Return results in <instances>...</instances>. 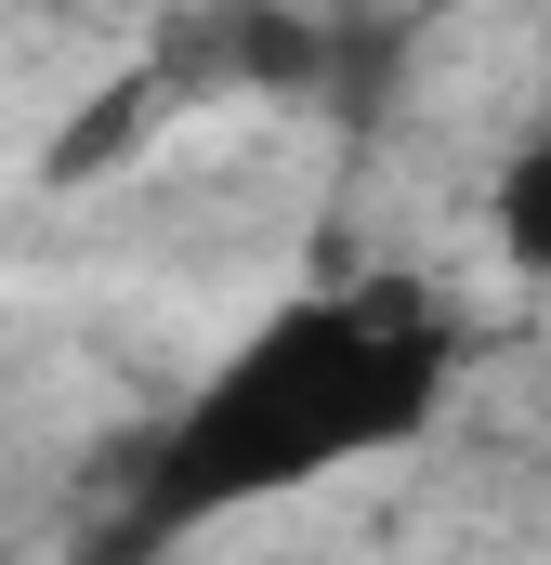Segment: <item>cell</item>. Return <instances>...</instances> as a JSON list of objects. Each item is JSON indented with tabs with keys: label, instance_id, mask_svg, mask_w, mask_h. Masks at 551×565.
<instances>
[{
	"label": "cell",
	"instance_id": "2",
	"mask_svg": "<svg viewBox=\"0 0 551 565\" xmlns=\"http://www.w3.org/2000/svg\"><path fill=\"white\" fill-rule=\"evenodd\" d=\"M473 224H486V264H499L512 289H551V119H526V132L486 158Z\"/></svg>",
	"mask_w": 551,
	"mask_h": 565
},
{
	"label": "cell",
	"instance_id": "1",
	"mask_svg": "<svg viewBox=\"0 0 551 565\" xmlns=\"http://www.w3.org/2000/svg\"><path fill=\"white\" fill-rule=\"evenodd\" d=\"M460 382V329L446 302L408 277H355V289H302L250 316L144 434L132 473V526L144 540H197L237 526L263 500H315L368 460H395L408 434H433Z\"/></svg>",
	"mask_w": 551,
	"mask_h": 565
},
{
	"label": "cell",
	"instance_id": "3",
	"mask_svg": "<svg viewBox=\"0 0 551 565\" xmlns=\"http://www.w3.org/2000/svg\"><path fill=\"white\" fill-rule=\"evenodd\" d=\"M433 13H512V0H433Z\"/></svg>",
	"mask_w": 551,
	"mask_h": 565
}]
</instances>
